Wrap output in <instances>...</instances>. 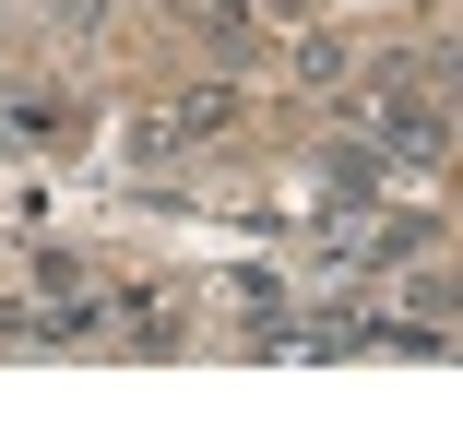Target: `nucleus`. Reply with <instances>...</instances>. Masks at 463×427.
Instances as JSON below:
<instances>
[{
  "instance_id": "1",
  "label": "nucleus",
  "mask_w": 463,
  "mask_h": 427,
  "mask_svg": "<svg viewBox=\"0 0 463 427\" xmlns=\"http://www.w3.org/2000/svg\"><path fill=\"white\" fill-rule=\"evenodd\" d=\"M368 143H381V154H439V119L416 96H381V107H368Z\"/></svg>"
}]
</instances>
